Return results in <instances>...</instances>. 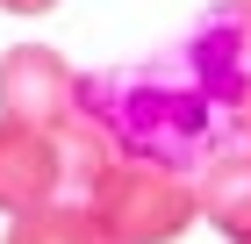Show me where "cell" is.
Returning a JSON list of instances; mask_svg holds the SVG:
<instances>
[{"label":"cell","instance_id":"obj_6","mask_svg":"<svg viewBox=\"0 0 251 244\" xmlns=\"http://www.w3.org/2000/svg\"><path fill=\"white\" fill-rule=\"evenodd\" d=\"M7 244H100V230H94V216H86V208L43 201V208H29V216H15V223H7Z\"/></svg>","mask_w":251,"mask_h":244},{"label":"cell","instance_id":"obj_3","mask_svg":"<svg viewBox=\"0 0 251 244\" xmlns=\"http://www.w3.org/2000/svg\"><path fill=\"white\" fill-rule=\"evenodd\" d=\"M79 79L58 51H43V43H15V51L0 57V115H15V122H36V130H58L79 115Z\"/></svg>","mask_w":251,"mask_h":244},{"label":"cell","instance_id":"obj_5","mask_svg":"<svg viewBox=\"0 0 251 244\" xmlns=\"http://www.w3.org/2000/svg\"><path fill=\"white\" fill-rule=\"evenodd\" d=\"M194 187H201V216L230 244H251V144H230L215 151L208 165L194 172Z\"/></svg>","mask_w":251,"mask_h":244},{"label":"cell","instance_id":"obj_7","mask_svg":"<svg viewBox=\"0 0 251 244\" xmlns=\"http://www.w3.org/2000/svg\"><path fill=\"white\" fill-rule=\"evenodd\" d=\"M0 7H15V15H43V7H58V0H0Z\"/></svg>","mask_w":251,"mask_h":244},{"label":"cell","instance_id":"obj_9","mask_svg":"<svg viewBox=\"0 0 251 244\" xmlns=\"http://www.w3.org/2000/svg\"><path fill=\"white\" fill-rule=\"evenodd\" d=\"M237 7H251V0H237Z\"/></svg>","mask_w":251,"mask_h":244},{"label":"cell","instance_id":"obj_2","mask_svg":"<svg viewBox=\"0 0 251 244\" xmlns=\"http://www.w3.org/2000/svg\"><path fill=\"white\" fill-rule=\"evenodd\" d=\"M86 216L115 244H173L201 216L194 165H165V158H129L122 151L115 165L100 172V187L86 194Z\"/></svg>","mask_w":251,"mask_h":244},{"label":"cell","instance_id":"obj_10","mask_svg":"<svg viewBox=\"0 0 251 244\" xmlns=\"http://www.w3.org/2000/svg\"><path fill=\"white\" fill-rule=\"evenodd\" d=\"M100 244H115V237H100Z\"/></svg>","mask_w":251,"mask_h":244},{"label":"cell","instance_id":"obj_4","mask_svg":"<svg viewBox=\"0 0 251 244\" xmlns=\"http://www.w3.org/2000/svg\"><path fill=\"white\" fill-rule=\"evenodd\" d=\"M58 187H65L58 130H36V122L0 115V216H29V208L58 201Z\"/></svg>","mask_w":251,"mask_h":244},{"label":"cell","instance_id":"obj_8","mask_svg":"<svg viewBox=\"0 0 251 244\" xmlns=\"http://www.w3.org/2000/svg\"><path fill=\"white\" fill-rule=\"evenodd\" d=\"M237 136L251 144V94H244V108H237Z\"/></svg>","mask_w":251,"mask_h":244},{"label":"cell","instance_id":"obj_1","mask_svg":"<svg viewBox=\"0 0 251 244\" xmlns=\"http://www.w3.org/2000/svg\"><path fill=\"white\" fill-rule=\"evenodd\" d=\"M79 108L115 136L129 158H165V165H208L215 151L244 144L237 136V108L201 86L179 57L158 65H115V72L79 79Z\"/></svg>","mask_w":251,"mask_h":244}]
</instances>
